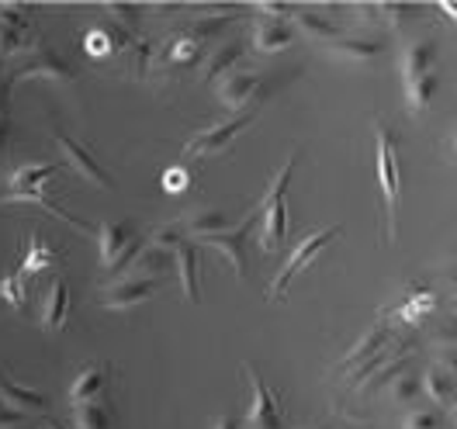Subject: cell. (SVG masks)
<instances>
[{"label": "cell", "mask_w": 457, "mask_h": 429, "mask_svg": "<svg viewBox=\"0 0 457 429\" xmlns=\"http://www.w3.org/2000/svg\"><path fill=\"white\" fill-rule=\"evenodd\" d=\"M260 90H263V77L246 73V70H232L226 80L219 84V101L226 104L228 111H239V108H250L253 104V97H260Z\"/></svg>", "instance_id": "14"}, {"label": "cell", "mask_w": 457, "mask_h": 429, "mask_svg": "<svg viewBox=\"0 0 457 429\" xmlns=\"http://www.w3.org/2000/svg\"><path fill=\"white\" fill-rule=\"evenodd\" d=\"M295 38V29L287 21H274V18H263L253 25V49L257 53H281L291 45Z\"/></svg>", "instance_id": "22"}, {"label": "cell", "mask_w": 457, "mask_h": 429, "mask_svg": "<svg viewBox=\"0 0 457 429\" xmlns=\"http://www.w3.org/2000/svg\"><path fill=\"white\" fill-rule=\"evenodd\" d=\"M329 53L346 62H374L385 53V45L374 38H337V42H329Z\"/></svg>", "instance_id": "24"}, {"label": "cell", "mask_w": 457, "mask_h": 429, "mask_svg": "<svg viewBox=\"0 0 457 429\" xmlns=\"http://www.w3.org/2000/svg\"><path fill=\"white\" fill-rule=\"evenodd\" d=\"M31 7L25 4H0V59L31 53Z\"/></svg>", "instance_id": "9"}, {"label": "cell", "mask_w": 457, "mask_h": 429, "mask_svg": "<svg viewBox=\"0 0 457 429\" xmlns=\"http://www.w3.org/2000/svg\"><path fill=\"white\" fill-rule=\"evenodd\" d=\"M136 45V35L121 31L118 25H97L84 35V53L90 59H108L114 53H129Z\"/></svg>", "instance_id": "15"}, {"label": "cell", "mask_w": 457, "mask_h": 429, "mask_svg": "<svg viewBox=\"0 0 457 429\" xmlns=\"http://www.w3.org/2000/svg\"><path fill=\"white\" fill-rule=\"evenodd\" d=\"M0 298L11 305V309H18V312H25V305H29V287H25V277L14 270V274H7L4 281H0Z\"/></svg>", "instance_id": "32"}, {"label": "cell", "mask_w": 457, "mask_h": 429, "mask_svg": "<svg viewBox=\"0 0 457 429\" xmlns=\"http://www.w3.org/2000/svg\"><path fill=\"white\" fill-rule=\"evenodd\" d=\"M59 260H62V250L53 246L42 232H31L29 235V246H25V260H21V277L29 281L35 274H42V270H49V267H56Z\"/></svg>", "instance_id": "16"}, {"label": "cell", "mask_w": 457, "mask_h": 429, "mask_svg": "<svg viewBox=\"0 0 457 429\" xmlns=\"http://www.w3.org/2000/svg\"><path fill=\"white\" fill-rule=\"evenodd\" d=\"M402 429H444V412L440 408H420V412H409Z\"/></svg>", "instance_id": "33"}, {"label": "cell", "mask_w": 457, "mask_h": 429, "mask_svg": "<svg viewBox=\"0 0 457 429\" xmlns=\"http://www.w3.org/2000/svg\"><path fill=\"white\" fill-rule=\"evenodd\" d=\"M423 392L436 401V408H447V405H454V399H457L454 377L444 371L440 364L427 367V374H423Z\"/></svg>", "instance_id": "27"}, {"label": "cell", "mask_w": 457, "mask_h": 429, "mask_svg": "<svg viewBox=\"0 0 457 429\" xmlns=\"http://www.w3.org/2000/svg\"><path fill=\"white\" fill-rule=\"evenodd\" d=\"M257 219H260V208H253V211L243 219V226L222 229V232H215V235H208V239H201L204 246H215V250L232 263V270H236L239 277H246V235H250Z\"/></svg>", "instance_id": "12"}, {"label": "cell", "mask_w": 457, "mask_h": 429, "mask_svg": "<svg viewBox=\"0 0 457 429\" xmlns=\"http://www.w3.org/2000/svg\"><path fill=\"white\" fill-rule=\"evenodd\" d=\"M374 139H378V184L385 198V222H388V239L395 243L402 232L399 204H402V167H399V139L388 125L374 121Z\"/></svg>", "instance_id": "2"}, {"label": "cell", "mask_w": 457, "mask_h": 429, "mask_svg": "<svg viewBox=\"0 0 457 429\" xmlns=\"http://www.w3.org/2000/svg\"><path fill=\"white\" fill-rule=\"evenodd\" d=\"M66 322H70V287L62 277H56L46 291V301H42V329L56 333Z\"/></svg>", "instance_id": "20"}, {"label": "cell", "mask_w": 457, "mask_h": 429, "mask_svg": "<svg viewBox=\"0 0 457 429\" xmlns=\"http://www.w3.org/2000/svg\"><path fill=\"white\" fill-rule=\"evenodd\" d=\"M295 163H298V153L287 156V163L278 170V177L267 184V194L260 201V219H263V232H260V250L263 253H274L287 235V208H285V194L287 184H291V173H295Z\"/></svg>", "instance_id": "3"}, {"label": "cell", "mask_w": 457, "mask_h": 429, "mask_svg": "<svg viewBox=\"0 0 457 429\" xmlns=\"http://www.w3.org/2000/svg\"><path fill=\"white\" fill-rule=\"evenodd\" d=\"M160 287H163V281L129 274V277H121V281H114L112 287L101 291V305H104V309H114V312H125V309H136V305L149 301Z\"/></svg>", "instance_id": "10"}, {"label": "cell", "mask_w": 457, "mask_h": 429, "mask_svg": "<svg viewBox=\"0 0 457 429\" xmlns=\"http://www.w3.org/2000/svg\"><path fill=\"white\" fill-rule=\"evenodd\" d=\"M35 77H42V80H56V84H73V80H77V70L59 56L53 45L35 42L29 53V62L18 66V70L11 73V84H25V80H35Z\"/></svg>", "instance_id": "6"}, {"label": "cell", "mask_w": 457, "mask_h": 429, "mask_svg": "<svg viewBox=\"0 0 457 429\" xmlns=\"http://www.w3.org/2000/svg\"><path fill=\"white\" fill-rule=\"evenodd\" d=\"M451 408H454V412H451V416H454V429H457V399H454V405H451Z\"/></svg>", "instance_id": "43"}, {"label": "cell", "mask_w": 457, "mask_h": 429, "mask_svg": "<svg viewBox=\"0 0 457 429\" xmlns=\"http://www.w3.org/2000/svg\"><path fill=\"white\" fill-rule=\"evenodd\" d=\"M243 374L250 377V388H253V401L246 408V429H285L281 399L267 388V381L260 377L253 364H243Z\"/></svg>", "instance_id": "7"}, {"label": "cell", "mask_w": 457, "mask_h": 429, "mask_svg": "<svg viewBox=\"0 0 457 429\" xmlns=\"http://www.w3.org/2000/svg\"><path fill=\"white\" fill-rule=\"evenodd\" d=\"M212 429H243V426H239V419H236L232 412H222V416L212 423Z\"/></svg>", "instance_id": "40"}, {"label": "cell", "mask_w": 457, "mask_h": 429, "mask_svg": "<svg viewBox=\"0 0 457 429\" xmlns=\"http://www.w3.org/2000/svg\"><path fill=\"white\" fill-rule=\"evenodd\" d=\"M59 167L56 163H25V167H18V170L11 173V177H4L0 180V204H14V201H31V204H38V208H46L49 215H56V219H62L66 226H77L80 232H97L90 222H84V219H77V215H70L62 204H56V201L46 194V180L56 173Z\"/></svg>", "instance_id": "1"}, {"label": "cell", "mask_w": 457, "mask_h": 429, "mask_svg": "<svg viewBox=\"0 0 457 429\" xmlns=\"http://www.w3.org/2000/svg\"><path fill=\"white\" fill-rule=\"evenodd\" d=\"M388 340H392V326H388V318H378L371 329H368V333H364L357 343L343 353V360L337 364V374L357 371L361 364H368L371 357H378V353L388 346Z\"/></svg>", "instance_id": "13"}, {"label": "cell", "mask_w": 457, "mask_h": 429, "mask_svg": "<svg viewBox=\"0 0 457 429\" xmlns=\"http://www.w3.org/2000/svg\"><path fill=\"white\" fill-rule=\"evenodd\" d=\"M7 156V115H0V160Z\"/></svg>", "instance_id": "41"}, {"label": "cell", "mask_w": 457, "mask_h": 429, "mask_svg": "<svg viewBox=\"0 0 457 429\" xmlns=\"http://www.w3.org/2000/svg\"><path fill=\"white\" fill-rule=\"evenodd\" d=\"M108 381H112V364H87L84 371L73 377V384H70V405L101 399Z\"/></svg>", "instance_id": "17"}, {"label": "cell", "mask_w": 457, "mask_h": 429, "mask_svg": "<svg viewBox=\"0 0 457 429\" xmlns=\"http://www.w3.org/2000/svg\"><path fill=\"white\" fill-rule=\"evenodd\" d=\"M73 423L77 429H112L114 423V408L108 399H94L73 405Z\"/></svg>", "instance_id": "25"}, {"label": "cell", "mask_w": 457, "mask_h": 429, "mask_svg": "<svg viewBox=\"0 0 457 429\" xmlns=\"http://www.w3.org/2000/svg\"><path fill=\"white\" fill-rule=\"evenodd\" d=\"M21 419H25V412H18V408H11V405H4V401H0V429L18 426Z\"/></svg>", "instance_id": "39"}, {"label": "cell", "mask_w": 457, "mask_h": 429, "mask_svg": "<svg viewBox=\"0 0 457 429\" xmlns=\"http://www.w3.org/2000/svg\"><path fill=\"white\" fill-rule=\"evenodd\" d=\"M53 136H56V145H59V153H62V160H66L73 170L80 173L87 184H94V187H108V191H112L114 177L104 170V167H101V163H97L90 153H87L84 145L77 143V139H70V136H66L62 128H56V125H53Z\"/></svg>", "instance_id": "11"}, {"label": "cell", "mask_w": 457, "mask_h": 429, "mask_svg": "<svg viewBox=\"0 0 457 429\" xmlns=\"http://www.w3.org/2000/svg\"><path fill=\"white\" fill-rule=\"evenodd\" d=\"M0 401L11 405V408H18V412H42V408H49V399L42 392L11 381V374L4 371V367H0Z\"/></svg>", "instance_id": "19"}, {"label": "cell", "mask_w": 457, "mask_h": 429, "mask_svg": "<svg viewBox=\"0 0 457 429\" xmlns=\"http://www.w3.org/2000/svg\"><path fill=\"white\" fill-rule=\"evenodd\" d=\"M429 340H433V346H436V350H447V346H457V322H444V326H436Z\"/></svg>", "instance_id": "36"}, {"label": "cell", "mask_w": 457, "mask_h": 429, "mask_svg": "<svg viewBox=\"0 0 457 429\" xmlns=\"http://www.w3.org/2000/svg\"><path fill=\"white\" fill-rule=\"evenodd\" d=\"M170 270H177V257H173V250H160V246H153V243L145 239V250L139 253V260L132 263V274H136V277L163 281V274H170Z\"/></svg>", "instance_id": "21"}, {"label": "cell", "mask_w": 457, "mask_h": 429, "mask_svg": "<svg viewBox=\"0 0 457 429\" xmlns=\"http://www.w3.org/2000/svg\"><path fill=\"white\" fill-rule=\"evenodd\" d=\"M309 429H312V426H309Z\"/></svg>", "instance_id": "46"}, {"label": "cell", "mask_w": 457, "mask_h": 429, "mask_svg": "<svg viewBox=\"0 0 457 429\" xmlns=\"http://www.w3.org/2000/svg\"><path fill=\"white\" fill-rule=\"evenodd\" d=\"M177 257V277L184 287L187 301H201V281H198V243L195 239H180V246L173 250Z\"/></svg>", "instance_id": "18"}, {"label": "cell", "mask_w": 457, "mask_h": 429, "mask_svg": "<svg viewBox=\"0 0 457 429\" xmlns=\"http://www.w3.org/2000/svg\"><path fill=\"white\" fill-rule=\"evenodd\" d=\"M243 56V42H228L222 45L219 53H212V56L204 59V66H201V80L204 84H212V80H226V73L239 62Z\"/></svg>", "instance_id": "29"}, {"label": "cell", "mask_w": 457, "mask_h": 429, "mask_svg": "<svg viewBox=\"0 0 457 429\" xmlns=\"http://www.w3.org/2000/svg\"><path fill=\"white\" fill-rule=\"evenodd\" d=\"M454 153H457V132H454Z\"/></svg>", "instance_id": "45"}, {"label": "cell", "mask_w": 457, "mask_h": 429, "mask_svg": "<svg viewBox=\"0 0 457 429\" xmlns=\"http://www.w3.org/2000/svg\"><path fill=\"white\" fill-rule=\"evenodd\" d=\"M340 232H343L340 226H329V229H319V232H312V235H305V239L291 250V257H287V263L281 267V274L267 285V298H270V301H285L287 285H291V281H295V277H298V274H302V270H305V267H309V263H312V260L319 257Z\"/></svg>", "instance_id": "5"}, {"label": "cell", "mask_w": 457, "mask_h": 429, "mask_svg": "<svg viewBox=\"0 0 457 429\" xmlns=\"http://www.w3.org/2000/svg\"><path fill=\"white\" fill-rule=\"evenodd\" d=\"M433 56H436V42H433V38L409 42V45L402 49V84H405V80H416V77H423V73H429Z\"/></svg>", "instance_id": "23"}, {"label": "cell", "mask_w": 457, "mask_h": 429, "mask_svg": "<svg viewBox=\"0 0 457 429\" xmlns=\"http://www.w3.org/2000/svg\"><path fill=\"white\" fill-rule=\"evenodd\" d=\"M253 121H257V111H246V115H239V118H228L222 125L201 128L198 136H191L187 145H184V160H187V156H212V153H222V149H228L232 139L243 136Z\"/></svg>", "instance_id": "8"}, {"label": "cell", "mask_w": 457, "mask_h": 429, "mask_svg": "<svg viewBox=\"0 0 457 429\" xmlns=\"http://www.w3.org/2000/svg\"><path fill=\"white\" fill-rule=\"evenodd\" d=\"M291 21L298 25V31H305L309 38H319V42H337L340 38V29L329 18H322L319 11H312V7H298Z\"/></svg>", "instance_id": "28"}, {"label": "cell", "mask_w": 457, "mask_h": 429, "mask_svg": "<svg viewBox=\"0 0 457 429\" xmlns=\"http://www.w3.org/2000/svg\"><path fill=\"white\" fill-rule=\"evenodd\" d=\"M97 246H101L104 277H121L125 270H132V263L145 250V239L129 222H104L97 229Z\"/></svg>", "instance_id": "4"}, {"label": "cell", "mask_w": 457, "mask_h": 429, "mask_svg": "<svg viewBox=\"0 0 457 429\" xmlns=\"http://www.w3.org/2000/svg\"><path fill=\"white\" fill-rule=\"evenodd\" d=\"M436 73L429 70V73H423V77H416V80H405V108H409V115L420 118L423 111L429 108V101H433V94H436Z\"/></svg>", "instance_id": "26"}, {"label": "cell", "mask_w": 457, "mask_h": 429, "mask_svg": "<svg viewBox=\"0 0 457 429\" xmlns=\"http://www.w3.org/2000/svg\"><path fill=\"white\" fill-rule=\"evenodd\" d=\"M420 14V7H412V4H381V18L392 25V29H402L405 21H412Z\"/></svg>", "instance_id": "34"}, {"label": "cell", "mask_w": 457, "mask_h": 429, "mask_svg": "<svg viewBox=\"0 0 457 429\" xmlns=\"http://www.w3.org/2000/svg\"><path fill=\"white\" fill-rule=\"evenodd\" d=\"M436 364L444 367V371L457 377V346H447V350H436Z\"/></svg>", "instance_id": "38"}, {"label": "cell", "mask_w": 457, "mask_h": 429, "mask_svg": "<svg viewBox=\"0 0 457 429\" xmlns=\"http://www.w3.org/2000/svg\"><path fill=\"white\" fill-rule=\"evenodd\" d=\"M420 388H423V381H416L412 374H399V377L392 381V399L399 401V405H405L409 399L420 395Z\"/></svg>", "instance_id": "35"}, {"label": "cell", "mask_w": 457, "mask_h": 429, "mask_svg": "<svg viewBox=\"0 0 457 429\" xmlns=\"http://www.w3.org/2000/svg\"><path fill=\"white\" fill-rule=\"evenodd\" d=\"M440 11H444V14H451V18L457 21V4H451V0H444V4H440Z\"/></svg>", "instance_id": "42"}, {"label": "cell", "mask_w": 457, "mask_h": 429, "mask_svg": "<svg viewBox=\"0 0 457 429\" xmlns=\"http://www.w3.org/2000/svg\"><path fill=\"white\" fill-rule=\"evenodd\" d=\"M163 187H167L170 194H180V191L187 187V173H184V167H173V170L163 177Z\"/></svg>", "instance_id": "37"}, {"label": "cell", "mask_w": 457, "mask_h": 429, "mask_svg": "<svg viewBox=\"0 0 457 429\" xmlns=\"http://www.w3.org/2000/svg\"><path fill=\"white\" fill-rule=\"evenodd\" d=\"M104 14H108L121 31L136 35V29H139V21H143L145 11L139 7V4H104Z\"/></svg>", "instance_id": "31"}, {"label": "cell", "mask_w": 457, "mask_h": 429, "mask_svg": "<svg viewBox=\"0 0 457 429\" xmlns=\"http://www.w3.org/2000/svg\"><path fill=\"white\" fill-rule=\"evenodd\" d=\"M184 229H187V239H198L201 243V239L226 229V215L222 211H195V215L184 219Z\"/></svg>", "instance_id": "30"}, {"label": "cell", "mask_w": 457, "mask_h": 429, "mask_svg": "<svg viewBox=\"0 0 457 429\" xmlns=\"http://www.w3.org/2000/svg\"><path fill=\"white\" fill-rule=\"evenodd\" d=\"M38 429H59V426H56V423H42Z\"/></svg>", "instance_id": "44"}]
</instances>
